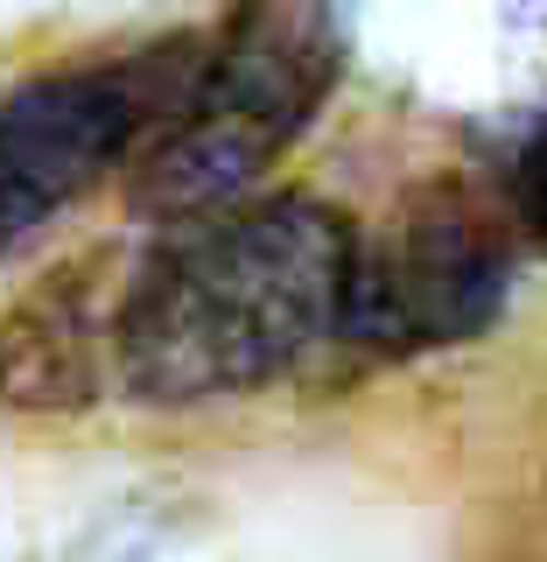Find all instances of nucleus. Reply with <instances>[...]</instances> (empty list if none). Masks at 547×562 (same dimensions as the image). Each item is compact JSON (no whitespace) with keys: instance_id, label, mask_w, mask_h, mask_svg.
<instances>
[{"instance_id":"nucleus-6","label":"nucleus","mask_w":547,"mask_h":562,"mask_svg":"<svg viewBox=\"0 0 547 562\" xmlns=\"http://www.w3.org/2000/svg\"><path fill=\"white\" fill-rule=\"evenodd\" d=\"M499 198L513 204V218H520L526 246H540V254H547V99H540V113L520 127L513 155H505V183H499Z\"/></svg>"},{"instance_id":"nucleus-4","label":"nucleus","mask_w":547,"mask_h":562,"mask_svg":"<svg viewBox=\"0 0 547 562\" xmlns=\"http://www.w3.org/2000/svg\"><path fill=\"white\" fill-rule=\"evenodd\" d=\"M520 218L464 176L414 183L379 233H358L338 338L365 359H421L491 330L520 281Z\"/></svg>"},{"instance_id":"nucleus-1","label":"nucleus","mask_w":547,"mask_h":562,"mask_svg":"<svg viewBox=\"0 0 547 562\" xmlns=\"http://www.w3.org/2000/svg\"><path fill=\"white\" fill-rule=\"evenodd\" d=\"M358 225L309 190H253L169 225L119 281L113 366L155 408L274 386L344 324Z\"/></svg>"},{"instance_id":"nucleus-5","label":"nucleus","mask_w":547,"mask_h":562,"mask_svg":"<svg viewBox=\"0 0 547 562\" xmlns=\"http://www.w3.org/2000/svg\"><path fill=\"white\" fill-rule=\"evenodd\" d=\"M119 281L105 274V254H84L78 268L35 281L0 316V401L22 415H70L119 380L113 366V316Z\"/></svg>"},{"instance_id":"nucleus-3","label":"nucleus","mask_w":547,"mask_h":562,"mask_svg":"<svg viewBox=\"0 0 547 562\" xmlns=\"http://www.w3.org/2000/svg\"><path fill=\"white\" fill-rule=\"evenodd\" d=\"M204 70L197 35L64 64L0 99V260L92 198L113 169H134L175 120Z\"/></svg>"},{"instance_id":"nucleus-2","label":"nucleus","mask_w":547,"mask_h":562,"mask_svg":"<svg viewBox=\"0 0 547 562\" xmlns=\"http://www.w3.org/2000/svg\"><path fill=\"white\" fill-rule=\"evenodd\" d=\"M358 0H232L204 70L155 148L127 169L140 218H204L260 190L281 155L330 105L351 57Z\"/></svg>"}]
</instances>
